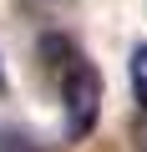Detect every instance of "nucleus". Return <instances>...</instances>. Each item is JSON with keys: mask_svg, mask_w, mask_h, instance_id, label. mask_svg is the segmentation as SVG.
<instances>
[{"mask_svg": "<svg viewBox=\"0 0 147 152\" xmlns=\"http://www.w3.org/2000/svg\"><path fill=\"white\" fill-rule=\"evenodd\" d=\"M41 56H46V66L56 71V81H61L66 137H71V142L91 137V127H97V117H102V76H97V66L71 46V41H61V36H46V41H41Z\"/></svg>", "mask_w": 147, "mask_h": 152, "instance_id": "1", "label": "nucleus"}, {"mask_svg": "<svg viewBox=\"0 0 147 152\" xmlns=\"http://www.w3.org/2000/svg\"><path fill=\"white\" fill-rule=\"evenodd\" d=\"M5 86H10V81H5V66H0V91H5Z\"/></svg>", "mask_w": 147, "mask_h": 152, "instance_id": "4", "label": "nucleus"}, {"mask_svg": "<svg viewBox=\"0 0 147 152\" xmlns=\"http://www.w3.org/2000/svg\"><path fill=\"white\" fill-rule=\"evenodd\" d=\"M132 96H137V107L147 112V41L132 51Z\"/></svg>", "mask_w": 147, "mask_h": 152, "instance_id": "2", "label": "nucleus"}, {"mask_svg": "<svg viewBox=\"0 0 147 152\" xmlns=\"http://www.w3.org/2000/svg\"><path fill=\"white\" fill-rule=\"evenodd\" d=\"M0 152H46V147L20 127H0Z\"/></svg>", "mask_w": 147, "mask_h": 152, "instance_id": "3", "label": "nucleus"}]
</instances>
